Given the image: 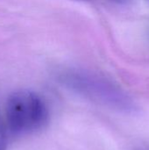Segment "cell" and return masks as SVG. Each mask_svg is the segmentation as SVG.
<instances>
[{
    "label": "cell",
    "mask_w": 149,
    "mask_h": 150,
    "mask_svg": "<svg viewBox=\"0 0 149 150\" xmlns=\"http://www.w3.org/2000/svg\"><path fill=\"white\" fill-rule=\"evenodd\" d=\"M62 85L78 95L109 108L133 113L137 107L134 101L118 85L97 74L70 69L59 76Z\"/></svg>",
    "instance_id": "obj_1"
},
{
    "label": "cell",
    "mask_w": 149,
    "mask_h": 150,
    "mask_svg": "<svg viewBox=\"0 0 149 150\" xmlns=\"http://www.w3.org/2000/svg\"><path fill=\"white\" fill-rule=\"evenodd\" d=\"M49 119L47 105L37 93L22 90L13 92L7 99L5 123L14 135H25L42 129Z\"/></svg>",
    "instance_id": "obj_2"
},
{
    "label": "cell",
    "mask_w": 149,
    "mask_h": 150,
    "mask_svg": "<svg viewBox=\"0 0 149 150\" xmlns=\"http://www.w3.org/2000/svg\"><path fill=\"white\" fill-rule=\"evenodd\" d=\"M7 127L0 114V150H7Z\"/></svg>",
    "instance_id": "obj_3"
},
{
    "label": "cell",
    "mask_w": 149,
    "mask_h": 150,
    "mask_svg": "<svg viewBox=\"0 0 149 150\" xmlns=\"http://www.w3.org/2000/svg\"><path fill=\"white\" fill-rule=\"evenodd\" d=\"M148 1H149V0H148Z\"/></svg>",
    "instance_id": "obj_4"
}]
</instances>
